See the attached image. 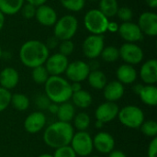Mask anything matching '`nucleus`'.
<instances>
[{
  "label": "nucleus",
  "mask_w": 157,
  "mask_h": 157,
  "mask_svg": "<svg viewBox=\"0 0 157 157\" xmlns=\"http://www.w3.org/2000/svg\"><path fill=\"white\" fill-rule=\"evenodd\" d=\"M50 55V50L44 42L38 40H29L24 42L19 50V59L28 68L44 65Z\"/></svg>",
  "instance_id": "obj_1"
},
{
  "label": "nucleus",
  "mask_w": 157,
  "mask_h": 157,
  "mask_svg": "<svg viewBox=\"0 0 157 157\" xmlns=\"http://www.w3.org/2000/svg\"><path fill=\"white\" fill-rule=\"evenodd\" d=\"M75 133L71 123L55 121L45 128L42 139L44 144L53 149L69 145Z\"/></svg>",
  "instance_id": "obj_2"
},
{
  "label": "nucleus",
  "mask_w": 157,
  "mask_h": 157,
  "mask_svg": "<svg viewBox=\"0 0 157 157\" xmlns=\"http://www.w3.org/2000/svg\"><path fill=\"white\" fill-rule=\"evenodd\" d=\"M45 96L52 103L62 104L71 99V83L61 75H50L44 84Z\"/></svg>",
  "instance_id": "obj_3"
},
{
  "label": "nucleus",
  "mask_w": 157,
  "mask_h": 157,
  "mask_svg": "<svg viewBox=\"0 0 157 157\" xmlns=\"http://www.w3.org/2000/svg\"><path fill=\"white\" fill-rule=\"evenodd\" d=\"M78 29V19L74 15H64L53 25V36L59 40H72Z\"/></svg>",
  "instance_id": "obj_4"
},
{
  "label": "nucleus",
  "mask_w": 157,
  "mask_h": 157,
  "mask_svg": "<svg viewBox=\"0 0 157 157\" xmlns=\"http://www.w3.org/2000/svg\"><path fill=\"white\" fill-rule=\"evenodd\" d=\"M109 21V18L98 8L88 10L84 17L85 28L90 34L94 35H103L107 32Z\"/></svg>",
  "instance_id": "obj_5"
},
{
  "label": "nucleus",
  "mask_w": 157,
  "mask_h": 157,
  "mask_svg": "<svg viewBox=\"0 0 157 157\" xmlns=\"http://www.w3.org/2000/svg\"><path fill=\"white\" fill-rule=\"evenodd\" d=\"M117 118L123 126L129 129H139L145 121L143 109L134 105H128L121 109Z\"/></svg>",
  "instance_id": "obj_6"
},
{
  "label": "nucleus",
  "mask_w": 157,
  "mask_h": 157,
  "mask_svg": "<svg viewBox=\"0 0 157 157\" xmlns=\"http://www.w3.org/2000/svg\"><path fill=\"white\" fill-rule=\"evenodd\" d=\"M69 145L77 156H89L94 150L93 138L86 131L74 133Z\"/></svg>",
  "instance_id": "obj_7"
},
{
  "label": "nucleus",
  "mask_w": 157,
  "mask_h": 157,
  "mask_svg": "<svg viewBox=\"0 0 157 157\" xmlns=\"http://www.w3.org/2000/svg\"><path fill=\"white\" fill-rule=\"evenodd\" d=\"M104 47L105 39L103 35L90 34L84 40L82 44V51L86 58L92 60L100 56Z\"/></svg>",
  "instance_id": "obj_8"
},
{
  "label": "nucleus",
  "mask_w": 157,
  "mask_h": 157,
  "mask_svg": "<svg viewBox=\"0 0 157 157\" xmlns=\"http://www.w3.org/2000/svg\"><path fill=\"white\" fill-rule=\"evenodd\" d=\"M119 51L120 58H121L122 61L127 64H139L143 62L144 57L143 49L136 43L125 42L121 46Z\"/></svg>",
  "instance_id": "obj_9"
},
{
  "label": "nucleus",
  "mask_w": 157,
  "mask_h": 157,
  "mask_svg": "<svg viewBox=\"0 0 157 157\" xmlns=\"http://www.w3.org/2000/svg\"><path fill=\"white\" fill-rule=\"evenodd\" d=\"M90 73V68L87 63L77 60L72 63H69L64 74L66 75V79L68 81L81 83L86 80L88 75Z\"/></svg>",
  "instance_id": "obj_10"
},
{
  "label": "nucleus",
  "mask_w": 157,
  "mask_h": 157,
  "mask_svg": "<svg viewBox=\"0 0 157 157\" xmlns=\"http://www.w3.org/2000/svg\"><path fill=\"white\" fill-rule=\"evenodd\" d=\"M68 64V57L56 52L54 54L49 55L44 63V66L50 75H62L64 74Z\"/></svg>",
  "instance_id": "obj_11"
},
{
  "label": "nucleus",
  "mask_w": 157,
  "mask_h": 157,
  "mask_svg": "<svg viewBox=\"0 0 157 157\" xmlns=\"http://www.w3.org/2000/svg\"><path fill=\"white\" fill-rule=\"evenodd\" d=\"M118 33L126 42L136 43L144 39V34L138 27L137 23L132 21L122 22L119 26Z\"/></svg>",
  "instance_id": "obj_12"
},
{
  "label": "nucleus",
  "mask_w": 157,
  "mask_h": 157,
  "mask_svg": "<svg viewBox=\"0 0 157 157\" xmlns=\"http://www.w3.org/2000/svg\"><path fill=\"white\" fill-rule=\"evenodd\" d=\"M138 27L144 35L155 37L157 35V15L152 11L143 12L138 18Z\"/></svg>",
  "instance_id": "obj_13"
},
{
  "label": "nucleus",
  "mask_w": 157,
  "mask_h": 157,
  "mask_svg": "<svg viewBox=\"0 0 157 157\" xmlns=\"http://www.w3.org/2000/svg\"><path fill=\"white\" fill-rule=\"evenodd\" d=\"M120 108L116 102L105 101L101 103L95 110L96 121H100L104 124L109 123L118 117Z\"/></svg>",
  "instance_id": "obj_14"
},
{
  "label": "nucleus",
  "mask_w": 157,
  "mask_h": 157,
  "mask_svg": "<svg viewBox=\"0 0 157 157\" xmlns=\"http://www.w3.org/2000/svg\"><path fill=\"white\" fill-rule=\"evenodd\" d=\"M93 146L102 155L109 154L115 148V139L107 132H99L93 138Z\"/></svg>",
  "instance_id": "obj_15"
},
{
  "label": "nucleus",
  "mask_w": 157,
  "mask_h": 157,
  "mask_svg": "<svg viewBox=\"0 0 157 157\" xmlns=\"http://www.w3.org/2000/svg\"><path fill=\"white\" fill-rule=\"evenodd\" d=\"M47 119L44 113L41 111H35L27 116L24 121L25 131L30 134L40 132L45 127Z\"/></svg>",
  "instance_id": "obj_16"
},
{
  "label": "nucleus",
  "mask_w": 157,
  "mask_h": 157,
  "mask_svg": "<svg viewBox=\"0 0 157 157\" xmlns=\"http://www.w3.org/2000/svg\"><path fill=\"white\" fill-rule=\"evenodd\" d=\"M35 18L42 26L52 27L56 23L58 17L54 8L44 4L36 7Z\"/></svg>",
  "instance_id": "obj_17"
},
{
  "label": "nucleus",
  "mask_w": 157,
  "mask_h": 157,
  "mask_svg": "<svg viewBox=\"0 0 157 157\" xmlns=\"http://www.w3.org/2000/svg\"><path fill=\"white\" fill-rule=\"evenodd\" d=\"M139 76L145 85H155L157 82V61L147 60L143 63L139 71Z\"/></svg>",
  "instance_id": "obj_18"
},
{
  "label": "nucleus",
  "mask_w": 157,
  "mask_h": 157,
  "mask_svg": "<svg viewBox=\"0 0 157 157\" xmlns=\"http://www.w3.org/2000/svg\"><path fill=\"white\" fill-rule=\"evenodd\" d=\"M125 92L124 85L120 83L118 80L110 81L107 83L105 87L103 88V96L106 101L116 102L120 100Z\"/></svg>",
  "instance_id": "obj_19"
},
{
  "label": "nucleus",
  "mask_w": 157,
  "mask_h": 157,
  "mask_svg": "<svg viewBox=\"0 0 157 157\" xmlns=\"http://www.w3.org/2000/svg\"><path fill=\"white\" fill-rule=\"evenodd\" d=\"M19 82V74L13 67H6L0 72V86L7 90L15 88Z\"/></svg>",
  "instance_id": "obj_20"
},
{
  "label": "nucleus",
  "mask_w": 157,
  "mask_h": 157,
  "mask_svg": "<svg viewBox=\"0 0 157 157\" xmlns=\"http://www.w3.org/2000/svg\"><path fill=\"white\" fill-rule=\"evenodd\" d=\"M116 76L117 80L122 85H132L136 81L138 77V72L133 65L123 63L118 67L116 71Z\"/></svg>",
  "instance_id": "obj_21"
},
{
  "label": "nucleus",
  "mask_w": 157,
  "mask_h": 157,
  "mask_svg": "<svg viewBox=\"0 0 157 157\" xmlns=\"http://www.w3.org/2000/svg\"><path fill=\"white\" fill-rule=\"evenodd\" d=\"M141 101L150 107H155L157 104V87L155 85H144L139 93Z\"/></svg>",
  "instance_id": "obj_22"
},
{
  "label": "nucleus",
  "mask_w": 157,
  "mask_h": 157,
  "mask_svg": "<svg viewBox=\"0 0 157 157\" xmlns=\"http://www.w3.org/2000/svg\"><path fill=\"white\" fill-rule=\"evenodd\" d=\"M71 99L73 101V105L79 108V109H87L91 106L93 102L92 95L84 89H81L80 91L75 92L72 94Z\"/></svg>",
  "instance_id": "obj_23"
},
{
  "label": "nucleus",
  "mask_w": 157,
  "mask_h": 157,
  "mask_svg": "<svg viewBox=\"0 0 157 157\" xmlns=\"http://www.w3.org/2000/svg\"><path fill=\"white\" fill-rule=\"evenodd\" d=\"M89 86L97 90H103L105 86L108 83L106 75L100 70H93L90 71L87 78H86Z\"/></svg>",
  "instance_id": "obj_24"
},
{
  "label": "nucleus",
  "mask_w": 157,
  "mask_h": 157,
  "mask_svg": "<svg viewBox=\"0 0 157 157\" xmlns=\"http://www.w3.org/2000/svg\"><path fill=\"white\" fill-rule=\"evenodd\" d=\"M75 115V106L70 103L69 101L59 104V109L56 113L59 121L68 122L70 123Z\"/></svg>",
  "instance_id": "obj_25"
},
{
  "label": "nucleus",
  "mask_w": 157,
  "mask_h": 157,
  "mask_svg": "<svg viewBox=\"0 0 157 157\" xmlns=\"http://www.w3.org/2000/svg\"><path fill=\"white\" fill-rule=\"evenodd\" d=\"M25 0H0V11L6 15H15L20 11Z\"/></svg>",
  "instance_id": "obj_26"
},
{
  "label": "nucleus",
  "mask_w": 157,
  "mask_h": 157,
  "mask_svg": "<svg viewBox=\"0 0 157 157\" xmlns=\"http://www.w3.org/2000/svg\"><path fill=\"white\" fill-rule=\"evenodd\" d=\"M118 0H100L99 1V10L108 17H115L119 9Z\"/></svg>",
  "instance_id": "obj_27"
},
{
  "label": "nucleus",
  "mask_w": 157,
  "mask_h": 157,
  "mask_svg": "<svg viewBox=\"0 0 157 157\" xmlns=\"http://www.w3.org/2000/svg\"><path fill=\"white\" fill-rule=\"evenodd\" d=\"M10 104L15 109L18 111H25L29 109L30 102H29V98L26 95L20 93H15L12 94Z\"/></svg>",
  "instance_id": "obj_28"
},
{
  "label": "nucleus",
  "mask_w": 157,
  "mask_h": 157,
  "mask_svg": "<svg viewBox=\"0 0 157 157\" xmlns=\"http://www.w3.org/2000/svg\"><path fill=\"white\" fill-rule=\"evenodd\" d=\"M74 128H75L78 132H84L86 131L91 123L90 116L86 112H79L75 115L73 119Z\"/></svg>",
  "instance_id": "obj_29"
},
{
  "label": "nucleus",
  "mask_w": 157,
  "mask_h": 157,
  "mask_svg": "<svg viewBox=\"0 0 157 157\" xmlns=\"http://www.w3.org/2000/svg\"><path fill=\"white\" fill-rule=\"evenodd\" d=\"M102 60L106 63H115L120 59V51L119 48L115 46H106L101 52L100 54Z\"/></svg>",
  "instance_id": "obj_30"
},
{
  "label": "nucleus",
  "mask_w": 157,
  "mask_h": 157,
  "mask_svg": "<svg viewBox=\"0 0 157 157\" xmlns=\"http://www.w3.org/2000/svg\"><path fill=\"white\" fill-rule=\"evenodd\" d=\"M31 77L34 83H36L37 85H44L50 77V75L44 65H40L35 68H32Z\"/></svg>",
  "instance_id": "obj_31"
},
{
  "label": "nucleus",
  "mask_w": 157,
  "mask_h": 157,
  "mask_svg": "<svg viewBox=\"0 0 157 157\" xmlns=\"http://www.w3.org/2000/svg\"><path fill=\"white\" fill-rule=\"evenodd\" d=\"M141 132L146 136L150 138H155L157 135V123L154 120H148L144 121L141 127L139 128Z\"/></svg>",
  "instance_id": "obj_32"
},
{
  "label": "nucleus",
  "mask_w": 157,
  "mask_h": 157,
  "mask_svg": "<svg viewBox=\"0 0 157 157\" xmlns=\"http://www.w3.org/2000/svg\"><path fill=\"white\" fill-rule=\"evenodd\" d=\"M60 2L65 9L71 12H79L86 5V0H60Z\"/></svg>",
  "instance_id": "obj_33"
},
{
  "label": "nucleus",
  "mask_w": 157,
  "mask_h": 157,
  "mask_svg": "<svg viewBox=\"0 0 157 157\" xmlns=\"http://www.w3.org/2000/svg\"><path fill=\"white\" fill-rule=\"evenodd\" d=\"M58 50L59 53L68 57L74 52L75 50V44L72 40H60L58 44Z\"/></svg>",
  "instance_id": "obj_34"
},
{
  "label": "nucleus",
  "mask_w": 157,
  "mask_h": 157,
  "mask_svg": "<svg viewBox=\"0 0 157 157\" xmlns=\"http://www.w3.org/2000/svg\"><path fill=\"white\" fill-rule=\"evenodd\" d=\"M12 94L9 90L0 86V113L10 106Z\"/></svg>",
  "instance_id": "obj_35"
},
{
  "label": "nucleus",
  "mask_w": 157,
  "mask_h": 157,
  "mask_svg": "<svg viewBox=\"0 0 157 157\" xmlns=\"http://www.w3.org/2000/svg\"><path fill=\"white\" fill-rule=\"evenodd\" d=\"M116 16L122 22H128V21H132L133 17V12L128 6H120L117 11Z\"/></svg>",
  "instance_id": "obj_36"
},
{
  "label": "nucleus",
  "mask_w": 157,
  "mask_h": 157,
  "mask_svg": "<svg viewBox=\"0 0 157 157\" xmlns=\"http://www.w3.org/2000/svg\"><path fill=\"white\" fill-rule=\"evenodd\" d=\"M54 150L52 157H77L70 145L62 146Z\"/></svg>",
  "instance_id": "obj_37"
},
{
  "label": "nucleus",
  "mask_w": 157,
  "mask_h": 157,
  "mask_svg": "<svg viewBox=\"0 0 157 157\" xmlns=\"http://www.w3.org/2000/svg\"><path fill=\"white\" fill-rule=\"evenodd\" d=\"M21 15L24 18L26 19H30L35 17V14H36V6L29 4V3H24V5L22 6L20 11Z\"/></svg>",
  "instance_id": "obj_38"
},
{
  "label": "nucleus",
  "mask_w": 157,
  "mask_h": 157,
  "mask_svg": "<svg viewBox=\"0 0 157 157\" xmlns=\"http://www.w3.org/2000/svg\"><path fill=\"white\" fill-rule=\"evenodd\" d=\"M147 157H157V137L153 138L148 145Z\"/></svg>",
  "instance_id": "obj_39"
},
{
  "label": "nucleus",
  "mask_w": 157,
  "mask_h": 157,
  "mask_svg": "<svg viewBox=\"0 0 157 157\" xmlns=\"http://www.w3.org/2000/svg\"><path fill=\"white\" fill-rule=\"evenodd\" d=\"M50 103H51V101L49 100V98L45 95L40 96L36 99V105L40 109H47L49 105H50Z\"/></svg>",
  "instance_id": "obj_40"
},
{
  "label": "nucleus",
  "mask_w": 157,
  "mask_h": 157,
  "mask_svg": "<svg viewBox=\"0 0 157 157\" xmlns=\"http://www.w3.org/2000/svg\"><path fill=\"white\" fill-rule=\"evenodd\" d=\"M59 42H60V40H59L56 37L52 36V37L49 38V39L47 40V41L44 42V43H45V45L47 46V48H48L49 50H52V49H54V48L58 47Z\"/></svg>",
  "instance_id": "obj_41"
},
{
  "label": "nucleus",
  "mask_w": 157,
  "mask_h": 157,
  "mask_svg": "<svg viewBox=\"0 0 157 157\" xmlns=\"http://www.w3.org/2000/svg\"><path fill=\"white\" fill-rule=\"evenodd\" d=\"M119 24L117 22H112V21H109V24H108V27H107V31H109V32H112V33H115V32H118L119 30Z\"/></svg>",
  "instance_id": "obj_42"
},
{
  "label": "nucleus",
  "mask_w": 157,
  "mask_h": 157,
  "mask_svg": "<svg viewBox=\"0 0 157 157\" xmlns=\"http://www.w3.org/2000/svg\"><path fill=\"white\" fill-rule=\"evenodd\" d=\"M58 109H59V104H56V103H52V102H51L47 109L49 110V112H50V113H52V114H55V115H56V113H57V111H58Z\"/></svg>",
  "instance_id": "obj_43"
},
{
  "label": "nucleus",
  "mask_w": 157,
  "mask_h": 157,
  "mask_svg": "<svg viewBox=\"0 0 157 157\" xmlns=\"http://www.w3.org/2000/svg\"><path fill=\"white\" fill-rule=\"evenodd\" d=\"M25 2L29 3V4H30V5H32V6L37 7V6H40L41 5L46 4L47 0H25Z\"/></svg>",
  "instance_id": "obj_44"
},
{
  "label": "nucleus",
  "mask_w": 157,
  "mask_h": 157,
  "mask_svg": "<svg viewBox=\"0 0 157 157\" xmlns=\"http://www.w3.org/2000/svg\"><path fill=\"white\" fill-rule=\"evenodd\" d=\"M109 157H127V155L120 150H113L109 154Z\"/></svg>",
  "instance_id": "obj_45"
},
{
  "label": "nucleus",
  "mask_w": 157,
  "mask_h": 157,
  "mask_svg": "<svg viewBox=\"0 0 157 157\" xmlns=\"http://www.w3.org/2000/svg\"><path fill=\"white\" fill-rule=\"evenodd\" d=\"M71 89H72V92L75 93V92H77V91H80L82 89V85L81 83H77V82H73L71 83Z\"/></svg>",
  "instance_id": "obj_46"
},
{
  "label": "nucleus",
  "mask_w": 157,
  "mask_h": 157,
  "mask_svg": "<svg viewBox=\"0 0 157 157\" xmlns=\"http://www.w3.org/2000/svg\"><path fill=\"white\" fill-rule=\"evenodd\" d=\"M89 65V68H90V71H93V70H98V67H99V63L96 61V59H92L91 62L88 63Z\"/></svg>",
  "instance_id": "obj_47"
},
{
  "label": "nucleus",
  "mask_w": 157,
  "mask_h": 157,
  "mask_svg": "<svg viewBox=\"0 0 157 157\" xmlns=\"http://www.w3.org/2000/svg\"><path fill=\"white\" fill-rule=\"evenodd\" d=\"M145 2L150 8L155 9L157 7V0H145Z\"/></svg>",
  "instance_id": "obj_48"
},
{
  "label": "nucleus",
  "mask_w": 157,
  "mask_h": 157,
  "mask_svg": "<svg viewBox=\"0 0 157 157\" xmlns=\"http://www.w3.org/2000/svg\"><path fill=\"white\" fill-rule=\"evenodd\" d=\"M143 86H144V85H142V84H137V85H135V86H133L132 90H133V92H134L136 95H139V93H140V91L142 90Z\"/></svg>",
  "instance_id": "obj_49"
},
{
  "label": "nucleus",
  "mask_w": 157,
  "mask_h": 157,
  "mask_svg": "<svg viewBox=\"0 0 157 157\" xmlns=\"http://www.w3.org/2000/svg\"><path fill=\"white\" fill-rule=\"evenodd\" d=\"M4 25H5V15L0 11V31L4 28Z\"/></svg>",
  "instance_id": "obj_50"
},
{
  "label": "nucleus",
  "mask_w": 157,
  "mask_h": 157,
  "mask_svg": "<svg viewBox=\"0 0 157 157\" xmlns=\"http://www.w3.org/2000/svg\"><path fill=\"white\" fill-rule=\"evenodd\" d=\"M104 125L105 124L100 121H95V128H97V129H102Z\"/></svg>",
  "instance_id": "obj_51"
},
{
  "label": "nucleus",
  "mask_w": 157,
  "mask_h": 157,
  "mask_svg": "<svg viewBox=\"0 0 157 157\" xmlns=\"http://www.w3.org/2000/svg\"><path fill=\"white\" fill-rule=\"evenodd\" d=\"M37 157H52V155H50V154H42L40 155Z\"/></svg>",
  "instance_id": "obj_52"
},
{
  "label": "nucleus",
  "mask_w": 157,
  "mask_h": 157,
  "mask_svg": "<svg viewBox=\"0 0 157 157\" xmlns=\"http://www.w3.org/2000/svg\"><path fill=\"white\" fill-rule=\"evenodd\" d=\"M2 56H3V51H2V48L0 46V59L2 58Z\"/></svg>",
  "instance_id": "obj_53"
},
{
  "label": "nucleus",
  "mask_w": 157,
  "mask_h": 157,
  "mask_svg": "<svg viewBox=\"0 0 157 157\" xmlns=\"http://www.w3.org/2000/svg\"><path fill=\"white\" fill-rule=\"evenodd\" d=\"M88 1H97V0H88Z\"/></svg>",
  "instance_id": "obj_54"
},
{
  "label": "nucleus",
  "mask_w": 157,
  "mask_h": 157,
  "mask_svg": "<svg viewBox=\"0 0 157 157\" xmlns=\"http://www.w3.org/2000/svg\"><path fill=\"white\" fill-rule=\"evenodd\" d=\"M91 157H98V156H91Z\"/></svg>",
  "instance_id": "obj_55"
}]
</instances>
